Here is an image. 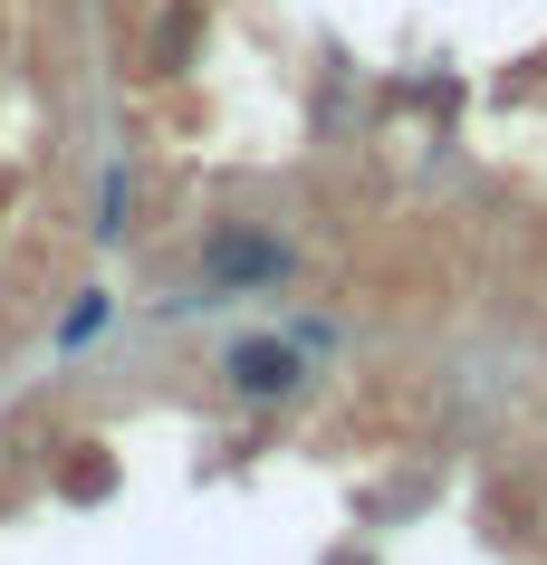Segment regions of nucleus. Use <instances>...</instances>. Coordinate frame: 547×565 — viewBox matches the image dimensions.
I'll return each mask as SVG.
<instances>
[{
	"label": "nucleus",
	"mask_w": 547,
	"mask_h": 565,
	"mask_svg": "<svg viewBox=\"0 0 547 565\" xmlns=\"http://www.w3.org/2000/svg\"><path fill=\"white\" fill-rule=\"evenodd\" d=\"M221 384L241 393V403H288L307 384V345L298 335H231L221 345Z\"/></svg>",
	"instance_id": "f03ea898"
},
{
	"label": "nucleus",
	"mask_w": 547,
	"mask_h": 565,
	"mask_svg": "<svg viewBox=\"0 0 547 565\" xmlns=\"http://www.w3.org/2000/svg\"><path fill=\"white\" fill-rule=\"evenodd\" d=\"M298 268V249L278 231H260V221H212V239H202V278H212L221 298H250V288H278Z\"/></svg>",
	"instance_id": "f257e3e1"
},
{
	"label": "nucleus",
	"mask_w": 547,
	"mask_h": 565,
	"mask_svg": "<svg viewBox=\"0 0 547 565\" xmlns=\"http://www.w3.org/2000/svg\"><path fill=\"white\" fill-rule=\"evenodd\" d=\"M106 317H116V298H106V288H87V298H77V307L59 317V355H77V345H96V335H106Z\"/></svg>",
	"instance_id": "7ed1b4c3"
}]
</instances>
